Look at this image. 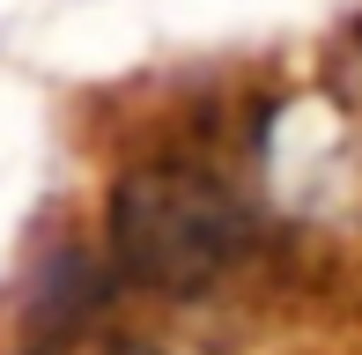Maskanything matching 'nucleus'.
Returning a JSON list of instances; mask_svg holds the SVG:
<instances>
[{
    "label": "nucleus",
    "mask_w": 362,
    "mask_h": 355,
    "mask_svg": "<svg viewBox=\"0 0 362 355\" xmlns=\"http://www.w3.org/2000/svg\"><path fill=\"white\" fill-rule=\"evenodd\" d=\"M104 237H111V267L134 289H148V296H207L215 281L237 274L259 222L215 163L163 149V156H141L111 185Z\"/></svg>",
    "instance_id": "nucleus-1"
},
{
    "label": "nucleus",
    "mask_w": 362,
    "mask_h": 355,
    "mask_svg": "<svg viewBox=\"0 0 362 355\" xmlns=\"http://www.w3.org/2000/svg\"><path fill=\"white\" fill-rule=\"evenodd\" d=\"M111 355H163V348H148V341H126V348H111Z\"/></svg>",
    "instance_id": "nucleus-2"
}]
</instances>
